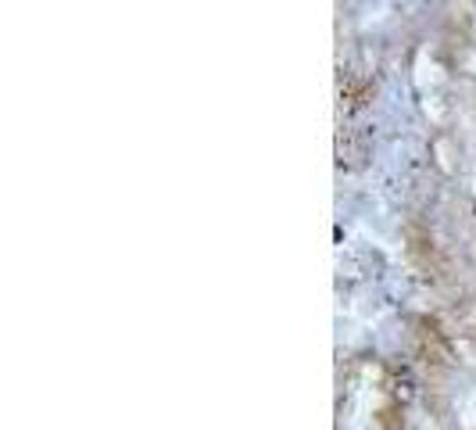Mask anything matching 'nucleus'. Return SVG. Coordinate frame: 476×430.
I'll return each mask as SVG.
<instances>
[{
	"label": "nucleus",
	"mask_w": 476,
	"mask_h": 430,
	"mask_svg": "<svg viewBox=\"0 0 476 430\" xmlns=\"http://www.w3.org/2000/svg\"><path fill=\"white\" fill-rule=\"evenodd\" d=\"M394 398H398L401 405H409L416 398V377L409 369H398L394 373Z\"/></svg>",
	"instance_id": "1"
}]
</instances>
